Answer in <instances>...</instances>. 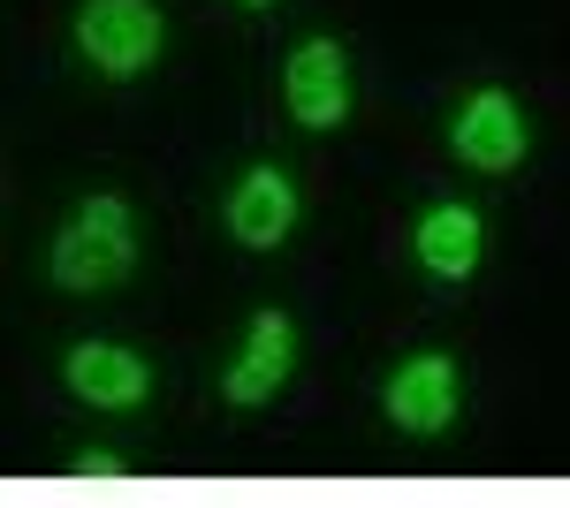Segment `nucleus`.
Returning <instances> with one entry per match:
<instances>
[{
    "label": "nucleus",
    "instance_id": "obj_5",
    "mask_svg": "<svg viewBox=\"0 0 570 508\" xmlns=\"http://www.w3.org/2000/svg\"><path fill=\"white\" fill-rule=\"evenodd\" d=\"M61 380H69V395L91 402V410H137V402L153 395L145 357H130L122 341H77V349L61 357Z\"/></svg>",
    "mask_w": 570,
    "mask_h": 508
},
{
    "label": "nucleus",
    "instance_id": "obj_8",
    "mask_svg": "<svg viewBox=\"0 0 570 508\" xmlns=\"http://www.w3.org/2000/svg\"><path fill=\"white\" fill-rule=\"evenodd\" d=\"M389 418L403 432H441L456 418V365L449 357H411L389 380Z\"/></svg>",
    "mask_w": 570,
    "mask_h": 508
},
{
    "label": "nucleus",
    "instance_id": "obj_7",
    "mask_svg": "<svg viewBox=\"0 0 570 508\" xmlns=\"http://www.w3.org/2000/svg\"><path fill=\"white\" fill-rule=\"evenodd\" d=\"M289 228H297V190H289L282 168H252L236 190H228V236H236V243L274 251Z\"/></svg>",
    "mask_w": 570,
    "mask_h": 508
},
{
    "label": "nucleus",
    "instance_id": "obj_3",
    "mask_svg": "<svg viewBox=\"0 0 570 508\" xmlns=\"http://www.w3.org/2000/svg\"><path fill=\"white\" fill-rule=\"evenodd\" d=\"M282 99H289V114L305 129H335L351 114V61H343V46L335 39H305L289 53V69H282Z\"/></svg>",
    "mask_w": 570,
    "mask_h": 508
},
{
    "label": "nucleus",
    "instance_id": "obj_2",
    "mask_svg": "<svg viewBox=\"0 0 570 508\" xmlns=\"http://www.w3.org/2000/svg\"><path fill=\"white\" fill-rule=\"evenodd\" d=\"M77 53L99 77H137L160 53V8L153 0H85L77 8Z\"/></svg>",
    "mask_w": 570,
    "mask_h": 508
},
{
    "label": "nucleus",
    "instance_id": "obj_9",
    "mask_svg": "<svg viewBox=\"0 0 570 508\" xmlns=\"http://www.w3.org/2000/svg\"><path fill=\"white\" fill-rule=\"evenodd\" d=\"M419 266L441 273V281H464L480 266V212L464 206H434L419 220Z\"/></svg>",
    "mask_w": 570,
    "mask_h": 508
},
{
    "label": "nucleus",
    "instance_id": "obj_4",
    "mask_svg": "<svg viewBox=\"0 0 570 508\" xmlns=\"http://www.w3.org/2000/svg\"><path fill=\"white\" fill-rule=\"evenodd\" d=\"M449 145L480 175H510L525 160V114H518V99L510 91H472L456 107V122H449Z\"/></svg>",
    "mask_w": 570,
    "mask_h": 508
},
{
    "label": "nucleus",
    "instance_id": "obj_1",
    "mask_svg": "<svg viewBox=\"0 0 570 508\" xmlns=\"http://www.w3.org/2000/svg\"><path fill=\"white\" fill-rule=\"evenodd\" d=\"M53 281L61 289H77V297H99V289H115L122 273L137 266V220L122 198H85V206L69 212V228L53 236Z\"/></svg>",
    "mask_w": 570,
    "mask_h": 508
},
{
    "label": "nucleus",
    "instance_id": "obj_11",
    "mask_svg": "<svg viewBox=\"0 0 570 508\" xmlns=\"http://www.w3.org/2000/svg\"><path fill=\"white\" fill-rule=\"evenodd\" d=\"M252 8H266V0H252Z\"/></svg>",
    "mask_w": 570,
    "mask_h": 508
},
{
    "label": "nucleus",
    "instance_id": "obj_10",
    "mask_svg": "<svg viewBox=\"0 0 570 508\" xmlns=\"http://www.w3.org/2000/svg\"><path fill=\"white\" fill-rule=\"evenodd\" d=\"M77 478H85V486H122L130 470H122V456H99V448H85V456H77Z\"/></svg>",
    "mask_w": 570,
    "mask_h": 508
},
{
    "label": "nucleus",
    "instance_id": "obj_6",
    "mask_svg": "<svg viewBox=\"0 0 570 508\" xmlns=\"http://www.w3.org/2000/svg\"><path fill=\"white\" fill-rule=\"evenodd\" d=\"M289 365H297V327H289L282 311H259L252 335H244V357H236L228 380H220V395H228L236 410H252V402H266L274 387L289 380Z\"/></svg>",
    "mask_w": 570,
    "mask_h": 508
}]
</instances>
